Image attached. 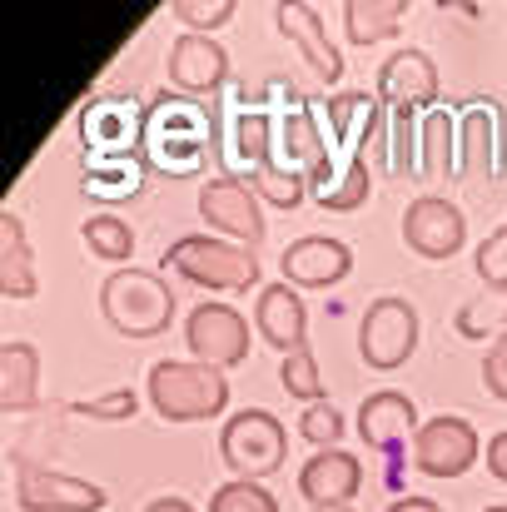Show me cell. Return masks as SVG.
<instances>
[{
    "instance_id": "cell-1",
    "label": "cell",
    "mask_w": 507,
    "mask_h": 512,
    "mask_svg": "<svg viewBox=\"0 0 507 512\" xmlns=\"http://www.w3.org/2000/svg\"><path fill=\"white\" fill-rule=\"evenodd\" d=\"M214 155V110L189 95H155L145 105L140 165L160 179H189Z\"/></svg>"
},
{
    "instance_id": "cell-2",
    "label": "cell",
    "mask_w": 507,
    "mask_h": 512,
    "mask_svg": "<svg viewBox=\"0 0 507 512\" xmlns=\"http://www.w3.org/2000/svg\"><path fill=\"white\" fill-rule=\"evenodd\" d=\"M100 314L120 339H160L174 324V289L160 269H115L100 284Z\"/></svg>"
},
{
    "instance_id": "cell-3",
    "label": "cell",
    "mask_w": 507,
    "mask_h": 512,
    "mask_svg": "<svg viewBox=\"0 0 507 512\" xmlns=\"http://www.w3.org/2000/svg\"><path fill=\"white\" fill-rule=\"evenodd\" d=\"M145 393L165 423H209L229 408V378L194 358H160Z\"/></svg>"
},
{
    "instance_id": "cell-4",
    "label": "cell",
    "mask_w": 507,
    "mask_h": 512,
    "mask_svg": "<svg viewBox=\"0 0 507 512\" xmlns=\"http://www.w3.org/2000/svg\"><path fill=\"white\" fill-rule=\"evenodd\" d=\"M165 274H179L184 284L219 289V294H249L259 289V254L234 239L184 234L165 249Z\"/></svg>"
},
{
    "instance_id": "cell-5",
    "label": "cell",
    "mask_w": 507,
    "mask_h": 512,
    "mask_svg": "<svg viewBox=\"0 0 507 512\" xmlns=\"http://www.w3.org/2000/svg\"><path fill=\"white\" fill-rule=\"evenodd\" d=\"M284 453H289V428L264 413V408H244V413H229L224 428H219V458L234 478L244 483H264L284 468Z\"/></svg>"
},
{
    "instance_id": "cell-6",
    "label": "cell",
    "mask_w": 507,
    "mask_h": 512,
    "mask_svg": "<svg viewBox=\"0 0 507 512\" xmlns=\"http://www.w3.org/2000/svg\"><path fill=\"white\" fill-rule=\"evenodd\" d=\"M418 353V309L403 294H383L363 309L358 324V358L373 373H393Z\"/></svg>"
},
{
    "instance_id": "cell-7",
    "label": "cell",
    "mask_w": 507,
    "mask_h": 512,
    "mask_svg": "<svg viewBox=\"0 0 507 512\" xmlns=\"http://www.w3.org/2000/svg\"><path fill=\"white\" fill-rule=\"evenodd\" d=\"M80 145L90 160H140L145 110L130 95H95L80 105Z\"/></svg>"
},
{
    "instance_id": "cell-8",
    "label": "cell",
    "mask_w": 507,
    "mask_h": 512,
    "mask_svg": "<svg viewBox=\"0 0 507 512\" xmlns=\"http://www.w3.org/2000/svg\"><path fill=\"white\" fill-rule=\"evenodd\" d=\"M199 214H204V224H209L219 239H234V244H244V249H259L264 234H269L264 204H259L254 184L239 179V174L209 179V184L199 189Z\"/></svg>"
},
{
    "instance_id": "cell-9",
    "label": "cell",
    "mask_w": 507,
    "mask_h": 512,
    "mask_svg": "<svg viewBox=\"0 0 507 512\" xmlns=\"http://www.w3.org/2000/svg\"><path fill=\"white\" fill-rule=\"evenodd\" d=\"M483 458V438L468 418L458 413H438L418 428L413 438V468L423 478H463L473 463Z\"/></svg>"
},
{
    "instance_id": "cell-10",
    "label": "cell",
    "mask_w": 507,
    "mask_h": 512,
    "mask_svg": "<svg viewBox=\"0 0 507 512\" xmlns=\"http://www.w3.org/2000/svg\"><path fill=\"white\" fill-rule=\"evenodd\" d=\"M184 343H189V358L194 363H209V368H239L249 358V319L234 309V304H199L189 319H184Z\"/></svg>"
},
{
    "instance_id": "cell-11",
    "label": "cell",
    "mask_w": 507,
    "mask_h": 512,
    "mask_svg": "<svg viewBox=\"0 0 507 512\" xmlns=\"http://www.w3.org/2000/svg\"><path fill=\"white\" fill-rule=\"evenodd\" d=\"M15 503L25 512H100L110 503V493L85 478H70V473L20 458L15 463Z\"/></svg>"
},
{
    "instance_id": "cell-12",
    "label": "cell",
    "mask_w": 507,
    "mask_h": 512,
    "mask_svg": "<svg viewBox=\"0 0 507 512\" xmlns=\"http://www.w3.org/2000/svg\"><path fill=\"white\" fill-rule=\"evenodd\" d=\"M438 90H443L438 65H433V55L418 50V45L388 55L383 70H378V85H373V95L383 100V110H418V115H428V110L443 105Z\"/></svg>"
},
{
    "instance_id": "cell-13",
    "label": "cell",
    "mask_w": 507,
    "mask_h": 512,
    "mask_svg": "<svg viewBox=\"0 0 507 512\" xmlns=\"http://www.w3.org/2000/svg\"><path fill=\"white\" fill-rule=\"evenodd\" d=\"M403 244L418 259H453L468 244V214L453 199L423 194L403 209Z\"/></svg>"
},
{
    "instance_id": "cell-14",
    "label": "cell",
    "mask_w": 507,
    "mask_h": 512,
    "mask_svg": "<svg viewBox=\"0 0 507 512\" xmlns=\"http://www.w3.org/2000/svg\"><path fill=\"white\" fill-rule=\"evenodd\" d=\"M324 115H329V150H334V155H348V160H368L373 145L383 140V125H388L383 100L368 95V90L329 95Z\"/></svg>"
},
{
    "instance_id": "cell-15",
    "label": "cell",
    "mask_w": 507,
    "mask_h": 512,
    "mask_svg": "<svg viewBox=\"0 0 507 512\" xmlns=\"http://www.w3.org/2000/svg\"><path fill=\"white\" fill-rule=\"evenodd\" d=\"M165 70H169V85H174L179 95L209 105V95L229 80V50H224L214 35H194V30H184V35L169 45Z\"/></svg>"
},
{
    "instance_id": "cell-16",
    "label": "cell",
    "mask_w": 507,
    "mask_h": 512,
    "mask_svg": "<svg viewBox=\"0 0 507 512\" xmlns=\"http://www.w3.org/2000/svg\"><path fill=\"white\" fill-rule=\"evenodd\" d=\"M279 274L294 289H334L353 274V249L329 234H304L279 254Z\"/></svg>"
},
{
    "instance_id": "cell-17",
    "label": "cell",
    "mask_w": 507,
    "mask_h": 512,
    "mask_svg": "<svg viewBox=\"0 0 507 512\" xmlns=\"http://www.w3.org/2000/svg\"><path fill=\"white\" fill-rule=\"evenodd\" d=\"M274 25H279V35L304 55V65H309L324 85H338V80H343V55H338V45L329 40V25H324L319 5L284 0V5H274Z\"/></svg>"
},
{
    "instance_id": "cell-18",
    "label": "cell",
    "mask_w": 507,
    "mask_h": 512,
    "mask_svg": "<svg viewBox=\"0 0 507 512\" xmlns=\"http://www.w3.org/2000/svg\"><path fill=\"white\" fill-rule=\"evenodd\" d=\"M498 140H503V110L493 95H473L458 110V179H483L498 165Z\"/></svg>"
},
{
    "instance_id": "cell-19",
    "label": "cell",
    "mask_w": 507,
    "mask_h": 512,
    "mask_svg": "<svg viewBox=\"0 0 507 512\" xmlns=\"http://www.w3.org/2000/svg\"><path fill=\"white\" fill-rule=\"evenodd\" d=\"M423 418H418V403L398 388H378L358 403V438L373 448V453H393L403 448L408 438H418Z\"/></svg>"
},
{
    "instance_id": "cell-20",
    "label": "cell",
    "mask_w": 507,
    "mask_h": 512,
    "mask_svg": "<svg viewBox=\"0 0 507 512\" xmlns=\"http://www.w3.org/2000/svg\"><path fill=\"white\" fill-rule=\"evenodd\" d=\"M254 334L269 343V348H279V358L284 353H294V348H304L309 343V309H304V294L294 289V284H264L259 289V304H254Z\"/></svg>"
},
{
    "instance_id": "cell-21",
    "label": "cell",
    "mask_w": 507,
    "mask_h": 512,
    "mask_svg": "<svg viewBox=\"0 0 507 512\" xmlns=\"http://www.w3.org/2000/svg\"><path fill=\"white\" fill-rule=\"evenodd\" d=\"M309 194H314V204L324 214H353V209H363L368 194H373L368 160H348V155L329 150V160L319 170H309Z\"/></svg>"
},
{
    "instance_id": "cell-22",
    "label": "cell",
    "mask_w": 507,
    "mask_h": 512,
    "mask_svg": "<svg viewBox=\"0 0 507 512\" xmlns=\"http://www.w3.org/2000/svg\"><path fill=\"white\" fill-rule=\"evenodd\" d=\"M358 488H363V463L343 448H324L299 468V493L309 498V508L314 503H353Z\"/></svg>"
},
{
    "instance_id": "cell-23",
    "label": "cell",
    "mask_w": 507,
    "mask_h": 512,
    "mask_svg": "<svg viewBox=\"0 0 507 512\" xmlns=\"http://www.w3.org/2000/svg\"><path fill=\"white\" fill-rule=\"evenodd\" d=\"M279 160L304 174L319 170V165L329 160V135L319 130V120H314V110L299 100V90L289 95L284 120H279Z\"/></svg>"
},
{
    "instance_id": "cell-24",
    "label": "cell",
    "mask_w": 507,
    "mask_h": 512,
    "mask_svg": "<svg viewBox=\"0 0 507 512\" xmlns=\"http://www.w3.org/2000/svg\"><path fill=\"white\" fill-rule=\"evenodd\" d=\"M35 289H40V279H35L25 219L15 209H5L0 214V294L5 299H35Z\"/></svg>"
},
{
    "instance_id": "cell-25",
    "label": "cell",
    "mask_w": 507,
    "mask_h": 512,
    "mask_svg": "<svg viewBox=\"0 0 507 512\" xmlns=\"http://www.w3.org/2000/svg\"><path fill=\"white\" fill-rule=\"evenodd\" d=\"M40 398V348L35 343H5L0 348V408L25 413Z\"/></svg>"
},
{
    "instance_id": "cell-26",
    "label": "cell",
    "mask_w": 507,
    "mask_h": 512,
    "mask_svg": "<svg viewBox=\"0 0 507 512\" xmlns=\"http://www.w3.org/2000/svg\"><path fill=\"white\" fill-rule=\"evenodd\" d=\"M458 170V110L438 105L423 115V135H418V174L423 179H448Z\"/></svg>"
},
{
    "instance_id": "cell-27",
    "label": "cell",
    "mask_w": 507,
    "mask_h": 512,
    "mask_svg": "<svg viewBox=\"0 0 507 512\" xmlns=\"http://www.w3.org/2000/svg\"><path fill=\"white\" fill-rule=\"evenodd\" d=\"M145 165L140 160H90L85 179H80V194H90L95 204H130L140 189H145Z\"/></svg>"
},
{
    "instance_id": "cell-28",
    "label": "cell",
    "mask_w": 507,
    "mask_h": 512,
    "mask_svg": "<svg viewBox=\"0 0 507 512\" xmlns=\"http://www.w3.org/2000/svg\"><path fill=\"white\" fill-rule=\"evenodd\" d=\"M408 5L403 0H348L343 5V30H348V45H378V40H393L398 25H403Z\"/></svg>"
},
{
    "instance_id": "cell-29",
    "label": "cell",
    "mask_w": 507,
    "mask_h": 512,
    "mask_svg": "<svg viewBox=\"0 0 507 512\" xmlns=\"http://www.w3.org/2000/svg\"><path fill=\"white\" fill-rule=\"evenodd\" d=\"M249 184H254L259 204H269V209H299L309 199V174L284 165V160H269V165L249 170Z\"/></svg>"
},
{
    "instance_id": "cell-30",
    "label": "cell",
    "mask_w": 507,
    "mask_h": 512,
    "mask_svg": "<svg viewBox=\"0 0 507 512\" xmlns=\"http://www.w3.org/2000/svg\"><path fill=\"white\" fill-rule=\"evenodd\" d=\"M453 329H458V339H488V334H507V289H483V294H473L458 314H453Z\"/></svg>"
},
{
    "instance_id": "cell-31",
    "label": "cell",
    "mask_w": 507,
    "mask_h": 512,
    "mask_svg": "<svg viewBox=\"0 0 507 512\" xmlns=\"http://www.w3.org/2000/svg\"><path fill=\"white\" fill-rule=\"evenodd\" d=\"M80 239H85V249H90L95 259L120 264V269H125V259L135 254V229H130L120 214H90V219L80 224Z\"/></svg>"
},
{
    "instance_id": "cell-32",
    "label": "cell",
    "mask_w": 507,
    "mask_h": 512,
    "mask_svg": "<svg viewBox=\"0 0 507 512\" xmlns=\"http://www.w3.org/2000/svg\"><path fill=\"white\" fill-rule=\"evenodd\" d=\"M234 150H239V160H249V170L279 160V125H269L264 110H244L234 125Z\"/></svg>"
},
{
    "instance_id": "cell-33",
    "label": "cell",
    "mask_w": 507,
    "mask_h": 512,
    "mask_svg": "<svg viewBox=\"0 0 507 512\" xmlns=\"http://www.w3.org/2000/svg\"><path fill=\"white\" fill-rule=\"evenodd\" d=\"M279 388L299 403H324V373H319V358L309 343L279 358Z\"/></svg>"
},
{
    "instance_id": "cell-34",
    "label": "cell",
    "mask_w": 507,
    "mask_h": 512,
    "mask_svg": "<svg viewBox=\"0 0 507 512\" xmlns=\"http://www.w3.org/2000/svg\"><path fill=\"white\" fill-rule=\"evenodd\" d=\"M418 135H423L418 110H388V170L393 174L418 170Z\"/></svg>"
},
{
    "instance_id": "cell-35",
    "label": "cell",
    "mask_w": 507,
    "mask_h": 512,
    "mask_svg": "<svg viewBox=\"0 0 507 512\" xmlns=\"http://www.w3.org/2000/svg\"><path fill=\"white\" fill-rule=\"evenodd\" d=\"M209 512H279L274 493L264 483H244V478H229L209 493Z\"/></svg>"
},
{
    "instance_id": "cell-36",
    "label": "cell",
    "mask_w": 507,
    "mask_h": 512,
    "mask_svg": "<svg viewBox=\"0 0 507 512\" xmlns=\"http://www.w3.org/2000/svg\"><path fill=\"white\" fill-rule=\"evenodd\" d=\"M234 0H169V15L174 20H184L194 35H214V30H224L229 20H234Z\"/></svg>"
},
{
    "instance_id": "cell-37",
    "label": "cell",
    "mask_w": 507,
    "mask_h": 512,
    "mask_svg": "<svg viewBox=\"0 0 507 512\" xmlns=\"http://www.w3.org/2000/svg\"><path fill=\"white\" fill-rule=\"evenodd\" d=\"M70 413L90 418V423H125V418L140 413V393L135 388H115V393H100V398H75Z\"/></svg>"
},
{
    "instance_id": "cell-38",
    "label": "cell",
    "mask_w": 507,
    "mask_h": 512,
    "mask_svg": "<svg viewBox=\"0 0 507 512\" xmlns=\"http://www.w3.org/2000/svg\"><path fill=\"white\" fill-rule=\"evenodd\" d=\"M299 438L309 443V448H338V438H343V413H338L334 403L324 398V403H309L304 413H299Z\"/></svg>"
},
{
    "instance_id": "cell-39",
    "label": "cell",
    "mask_w": 507,
    "mask_h": 512,
    "mask_svg": "<svg viewBox=\"0 0 507 512\" xmlns=\"http://www.w3.org/2000/svg\"><path fill=\"white\" fill-rule=\"evenodd\" d=\"M473 269L483 279V289H507V224L498 234H488L473 254Z\"/></svg>"
},
{
    "instance_id": "cell-40",
    "label": "cell",
    "mask_w": 507,
    "mask_h": 512,
    "mask_svg": "<svg viewBox=\"0 0 507 512\" xmlns=\"http://www.w3.org/2000/svg\"><path fill=\"white\" fill-rule=\"evenodd\" d=\"M483 388H488L498 403H507V339H498L488 348V358H483Z\"/></svg>"
},
{
    "instance_id": "cell-41",
    "label": "cell",
    "mask_w": 507,
    "mask_h": 512,
    "mask_svg": "<svg viewBox=\"0 0 507 512\" xmlns=\"http://www.w3.org/2000/svg\"><path fill=\"white\" fill-rule=\"evenodd\" d=\"M483 458H488V473H493L498 483H507V428L488 438V453H483Z\"/></svg>"
},
{
    "instance_id": "cell-42",
    "label": "cell",
    "mask_w": 507,
    "mask_h": 512,
    "mask_svg": "<svg viewBox=\"0 0 507 512\" xmlns=\"http://www.w3.org/2000/svg\"><path fill=\"white\" fill-rule=\"evenodd\" d=\"M388 512H443L433 498H398V503H388Z\"/></svg>"
},
{
    "instance_id": "cell-43",
    "label": "cell",
    "mask_w": 507,
    "mask_h": 512,
    "mask_svg": "<svg viewBox=\"0 0 507 512\" xmlns=\"http://www.w3.org/2000/svg\"><path fill=\"white\" fill-rule=\"evenodd\" d=\"M145 512H194V503H189V498H174V493H165V498H155Z\"/></svg>"
},
{
    "instance_id": "cell-44",
    "label": "cell",
    "mask_w": 507,
    "mask_h": 512,
    "mask_svg": "<svg viewBox=\"0 0 507 512\" xmlns=\"http://www.w3.org/2000/svg\"><path fill=\"white\" fill-rule=\"evenodd\" d=\"M309 512H353V503H314Z\"/></svg>"
},
{
    "instance_id": "cell-45",
    "label": "cell",
    "mask_w": 507,
    "mask_h": 512,
    "mask_svg": "<svg viewBox=\"0 0 507 512\" xmlns=\"http://www.w3.org/2000/svg\"><path fill=\"white\" fill-rule=\"evenodd\" d=\"M483 512H507V508H483Z\"/></svg>"
},
{
    "instance_id": "cell-46",
    "label": "cell",
    "mask_w": 507,
    "mask_h": 512,
    "mask_svg": "<svg viewBox=\"0 0 507 512\" xmlns=\"http://www.w3.org/2000/svg\"><path fill=\"white\" fill-rule=\"evenodd\" d=\"M503 339H507V334H503Z\"/></svg>"
}]
</instances>
